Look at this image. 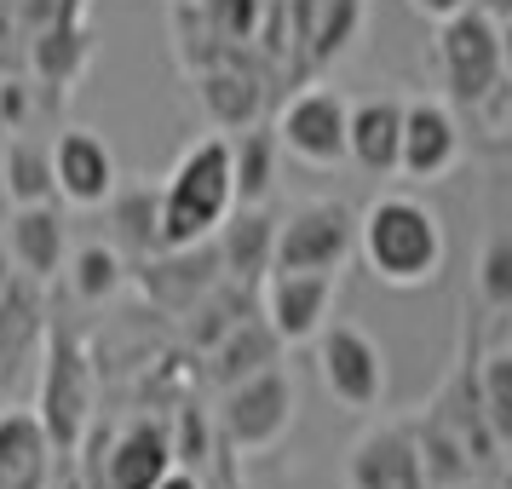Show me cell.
I'll return each mask as SVG.
<instances>
[{
    "instance_id": "cell-31",
    "label": "cell",
    "mask_w": 512,
    "mask_h": 489,
    "mask_svg": "<svg viewBox=\"0 0 512 489\" xmlns=\"http://www.w3.org/2000/svg\"><path fill=\"white\" fill-rule=\"evenodd\" d=\"M167 443H173V466L208 472V461H213V420H208V409H202L196 397L179 403V415H173V426H167Z\"/></svg>"
},
{
    "instance_id": "cell-26",
    "label": "cell",
    "mask_w": 512,
    "mask_h": 489,
    "mask_svg": "<svg viewBox=\"0 0 512 489\" xmlns=\"http://www.w3.org/2000/svg\"><path fill=\"white\" fill-rule=\"evenodd\" d=\"M254 300H259L254 288H242V282L219 277L208 294H202V300L190 305L185 317H179V328H185V346H190V351H208L213 340H219V334L236 323V317H248V311H254Z\"/></svg>"
},
{
    "instance_id": "cell-6",
    "label": "cell",
    "mask_w": 512,
    "mask_h": 489,
    "mask_svg": "<svg viewBox=\"0 0 512 489\" xmlns=\"http://www.w3.org/2000/svg\"><path fill=\"white\" fill-rule=\"evenodd\" d=\"M277 12H282V75L294 87H305L334 58L351 52L369 0H277Z\"/></svg>"
},
{
    "instance_id": "cell-12",
    "label": "cell",
    "mask_w": 512,
    "mask_h": 489,
    "mask_svg": "<svg viewBox=\"0 0 512 489\" xmlns=\"http://www.w3.org/2000/svg\"><path fill=\"white\" fill-rule=\"evenodd\" d=\"M346 489H432L415 420H374L346 455Z\"/></svg>"
},
{
    "instance_id": "cell-38",
    "label": "cell",
    "mask_w": 512,
    "mask_h": 489,
    "mask_svg": "<svg viewBox=\"0 0 512 489\" xmlns=\"http://www.w3.org/2000/svg\"><path fill=\"white\" fill-rule=\"evenodd\" d=\"M18 277V271H12V254H6V242H0V294H6V282Z\"/></svg>"
},
{
    "instance_id": "cell-18",
    "label": "cell",
    "mask_w": 512,
    "mask_h": 489,
    "mask_svg": "<svg viewBox=\"0 0 512 489\" xmlns=\"http://www.w3.org/2000/svg\"><path fill=\"white\" fill-rule=\"evenodd\" d=\"M213 248H219V271L242 288H254L271 277V254H277V213L265 208H231L213 231Z\"/></svg>"
},
{
    "instance_id": "cell-14",
    "label": "cell",
    "mask_w": 512,
    "mask_h": 489,
    "mask_svg": "<svg viewBox=\"0 0 512 489\" xmlns=\"http://www.w3.org/2000/svg\"><path fill=\"white\" fill-rule=\"evenodd\" d=\"M6 254H12V271L47 288L64 259H70V225H64V208L58 202H29V208H6Z\"/></svg>"
},
{
    "instance_id": "cell-1",
    "label": "cell",
    "mask_w": 512,
    "mask_h": 489,
    "mask_svg": "<svg viewBox=\"0 0 512 489\" xmlns=\"http://www.w3.org/2000/svg\"><path fill=\"white\" fill-rule=\"evenodd\" d=\"M357 254L369 265V277L386 288H426L438 282L449 259L443 213L409 190H386L357 213Z\"/></svg>"
},
{
    "instance_id": "cell-35",
    "label": "cell",
    "mask_w": 512,
    "mask_h": 489,
    "mask_svg": "<svg viewBox=\"0 0 512 489\" xmlns=\"http://www.w3.org/2000/svg\"><path fill=\"white\" fill-rule=\"evenodd\" d=\"M461 6H472V0H409V12H420L426 24H443V18H455Z\"/></svg>"
},
{
    "instance_id": "cell-5",
    "label": "cell",
    "mask_w": 512,
    "mask_h": 489,
    "mask_svg": "<svg viewBox=\"0 0 512 489\" xmlns=\"http://www.w3.org/2000/svg\"><path fill=\"white\" fill-rule=\"evenodd\" d=\"M438 70L443 87L461 110H484L507 81V41L501 24H489L478 6H461L455 18L438 24Z\"/></svg>"
},
{
    "instance_id": "cell-13",
    "label": "cell",
    "mask_w": 512,
    "mask_h": 489,
    "mask_svg": "<svg viewBox=\"0 0 512 489\" xmlns=\"http://www.w3.org/2000/svg\"><path fill=\"white\" fill-rule=\"evenodd\" d=\"M133 277H139V294L156 305V311L185 317L225 271H219V248H213V236H208V242H185V248H156V254H144V265Z\"/></svg>"
},
{
    "instance_id": "cell-43",
    "label": "cell",
    "mask_w": 512,
    "mask_h": 489,
    "mask_svg": "<svg viewBox=\"0 0 512 489\" xmlns=\"http://www.w3.org/2000/svg\"><path fill=\"white\" fill-rule=\"evenodd\" d=\"M0 219H6V185H0Z\"/></svg>"
},
{
    "instance_id": "cell-29",
    "label": "cell",
    "mask_w": 512,
    "mask_h": 489,
    "mask_svg": "<svg viewBox=\"0 0 512 489\" xmlns=\"http://www.w3.org/2000/svg\"><path fill=\"white\" fill-rule=\"evenodd\" d=\"M472 363H478V357H472ZM472 386H478V409H484L495 443L507 449L512 443V346L489 351L484 363L472 369Z\"/></svg>"
},
{
    "instance_id": "cell-23",
    "label": "cell",
    "mask_w": 512,
    "mask_h": 489,
    "mask_svg": "<svg viewBox=\"0 0 512 489\" xmlns=\"http://www.w3.org/2000/svg\"><path fill=\"white\" fill-rule=\"evenodd\" d=\"M231 139V190H236V208H259L271 202L277 190V162H282V144H277V127H242V133H225Z\"/></svg>"
},
{
    "instance_id": "cell-11",
    "label": "cell",
    "mask_w": 512,
    "mask_h": 489,
    "mask_svg": "<svg viewBox=\"0 0 512 489\" xmlns=\"http://www.w3.org/2000/svg\"><path fill=\"white\" fill-rule=\"evenodd\" d=\"M340 294V271H271L259 282V317L288 346H311L328 323V305Z\"/></svg>"
},
{
    "instance_id": "cell-30",
    "label": "cell",
    "mask_w": 512,
    "mask_h": 489,
    "mask_svg": "<svg viewBox=\"0 0 512 489\" xmlns=\"http://www.w3.org/2000/svg\"><path fill=\"white\" fill-rule=\"evenodd\" d=\"M173 52H179V70L185 75H202V70H213L219 58H231V47L213 35L208 18H202V6H190V0L173 6Z\"/></svg>"
},
{
    "instance_id": "cell-4",
    "label": "cell",
    "mask_w": 512,
    "mask_h": 489,
    "mask_svg": "<svg viewBox=\"0 0 512 489\" xmlns=\"http://www.w3.org/2000/svg\"><path fill=\"white\" fill-rule=\"evenodd\" d=\"M294 409H300V386H294V374L282 363L225 386L219 409H213L225 455H271L294 432Z\"/></svg>"
},
{
    "instance_id": "cell-20",
    "label": "cell",
    "mask_w": 512,
    "mask_h": 489,
    "mask_svg": "<svg viewBox=\"0 0 512 489\" xmlns=\"http://www.w3.org/2000/svg\"><path fill=\"white\" fill-rule=\"evenodd\" d=\"M202 357H208V380L225 392V386H236V380H248V374L282 363V340L271 334V323H265L259 311H248V317H236Z\"/></svg>"
},
{
    "instance_id": "cell-42",
    "label": "cell",
    "mask_w": 512,
    "mask_h": 489,
    "mask_svg": "<svg viewBox=\"0 0 512 489\" xmlns=\"http://www.w3.org/2000/svg\"><path fill=\"white\" fill-rule=\"evenodd\" d=\"M501 41H507V70H512V29H501Z\"/></svg>"
},
{
    "instance_id": "cell-44",
    "label": "cell",
    "mask_w": 512,
    "mask_h": 489,
    "mask_svg": "<svg viewBox=\"0 0 512 489\" xmlns=\"http://www.w3.org/2000/svg\"><path fill=\"white\" fill-rule=\"evenodd\" d=\"M75 489H87V484H75Z\"/></svg>"
},
{
    "instance_id": "cell-36",
    "label": "cell",
    "mask_w": 512,
    "mask_h": 489,
    "mask_svg": "<svg viewBox=\"0 0 512 489\" xmlns=\"http://www.w3.org/2000/svg\"><path fill=\"white\" fill-rule=\"evenodd\" d=\"M150 489H208V484H202V472H190V466H167Z\"/></svg>"
},
{
    "instance_id": "cell-41",
    "label": "cell",
    "mask_w": 512,
    "mask_h": 489,
    "mask_svg": "<svg viewBox=\"0 0 512 489\" xmlns=\"http://www.w3.org/2000/svg\"><path fill=\"white\" fill-rule=\"evenodd\" d=\"M501 133L512 139V93H507V116H501Z\"/></svg>"
},
{
    "instance_id": "cell-8",
    "label": "cell",
    "mask_w": 512,
    "mask_h": 489,
    "mask_svg": "<svg viewBox=\"0 0 512 489\" xmlns=\"http://www.w3.org/2000/svg\"><path fill=\"white\" fill-rule=\"evenodd\" d=\"M317 374L328 397L351 415H380L386 409V351L369 328L357 323H323L317 328Z\"/></svg>"
},
{
    "instance_id": "cell-32",
    "label": "cell",
    "mask_w": 512,
    "mask_h": 489,
    "mask_svg": "<svg viewBox=\"0 0 512 489\" xmlns=\"http://www.w3.org/2000/svg\"><path fill=\"white\" fill-rule=\"evenodd\" d=\"M202 6V18H208V29L225 41L231 52L254 47L259 41V24H265V0H196Z\"/></svg>"
},
{
    "instance_id": "cell-10",
    "label": "cell",
    "mask_w": 512,
    "mask_h": 489,
    "mask_svg": "<svg viewBox=\"0 0 512 489\" xmlns=\"http://www.w3.org/2000/svg\"><path fill=\"white\" fill-rule=\"evenodd\" d=\"M466 156L461 121L443 98H409L403 104V133H397V179L409 185H438Z\"/></svg>"
},
{
    "instance_id": "cell-27",
    "label": "cell",
    "mask_w": 512,
    "mask_h": 489,
    "mask_svg": "<svg viewBox=\"0 0 512 489\" xmlns=\"http://www.w3.org/2000/svg\"><path fill=\"white\" fill-rule=\"evenodd\" d=\"M47 328V311H41V282L12 277L6 294H0V374H12V357H24V346Z\"/></svg>"
},
{
    "instance_id": "cell-16",
    "label": "cell",
    "mask_w": 512,
    "mask_h": 489,
    "mask_svg": "<svg viewBox=\"0 0 512 489\" xmlns=\"http://www.w3.org/2000/svg\"><path fill=\"white\" fill-rule=\"evenodd\" d=\"M52 185L70 208H104L116 190V150L87 127L58 133L52 139Z\"/></svg>"
},
{
    "instance_id": "cell-22",
    "label": "cell",
    "mask_w": 512,
    "mask_h": 489,
    "mask_svg": "<svg viewBox=\"0 0 512 489\" xmlns=\"http://www.w3.org/2000/svg\"><path fill=\"white\" fill-rule=\"evenodd\" d=\"M87 58H93V35H87V24H81V12H58L52 24L35 29L29 70H35V81H41V87H52V93L75 87V81H81V70H87Z\"/></svg>"
},
{
    "instance_id": "cell-3",
    "label": "cell",
    "mask_w": 512,
    "mask_h": 489,
    "mask_svg": "<svg viewBox=\"0 0 512 489\" xmlns=\"http://www.w3.org/2000/svg\"><path fill=\"white\" fill-rule=\"evenodd\" d=\"M236 208L231 190V139L190 144L162 179V248H185V242H208L219 231V219Z\"/></svg>"
},
{
    "instance_id": "cell-24",
    "label": "cell",
    "mask_w": 512,
    "mask_h": 489,
    "mask_svg": "<svg viewBox=\"0 0 512 489\" xmlns=\"http://www.w3.org/2000/svg\"><path fill=\"white\" fill-rule=\"evenodd\" d=\"M110 248L116 254H156L162 248V185H127L110 190Z\"/></svg>"
},
{
    "instance_id": "cell-21",
    "label": "cell",
    "mask_w": 512,
    "mask_h": 489,
    "mask_svg": "<svg viewBox=\"0 0 512 489\" xmlns=\"http://www.w3.org/2000/svg\"><path fill=\"white\" fill-rule=\"evenodd\" d=\"M0 489H52V443L35 409H0Z\"/></svg>"
},
{
    "instance_id": "cell-19",
    "label": "cell",
    "mask_w": 512,
    "mask_h": 489,
    "mask_svg": "<svg viewBox=\"0 0 512 489\" xmlns=\"http://www.w3.org/2000/svg\"><path fill=\"white\" fill-rule=\"evenodd\" d=\"M397 133H403V98H363L346 116V162L374 179H397Z\"/></svg>"
},
{
    "instance_id": "cell-7",
    "label": "cell",
    "mask_w": 512,
    "mask_h": 489,
    "mask_svg": "<svg viewBox=\"0 0 512 489\" xmlns=\"http://www.w3.org/2000/svg\"><path fill=\"white\" fill-rule=\"evenodd\" d=\"M357 254V213L340 196H305L277 219L271 271H346Z\"/></svg>"
},
{
    "instance_id": "cell-17",
    "label": "cell",
    "mask_w": 512,
    "mask_h": 489,
    "mask_svg": "<svg viewBox=\"0 0 512 489\" xmlns=\"http://www.w3.org/2000/svg\"><path fill=\"white\" fill-rule=\"evenodd\" d=\"M167 466H173L167 420L139 415L110 438V455H104V466H93V484L87 489H150Z\"/></svg>"
},
{
    "instance_id": "cell-34",
    "label": "cell",
    "mask_w": 512,
    "mask_h": 489,
    "mask_svg": "<svg viewBox=\"0 0 512 489\" xmlns=\"http://www.w3.org/2000/svg\"><path fill=\"white\" fill-rule=\"evenodd\" d=\"M24 121H29V81H6L0 87V127L24 133Z\"/></svg>"
},
{
    "instance_id": "cell-15",
    "label": "cell",
    "mask_w": 512,
    "mask_h": 489,
    "mask_svg": "<svg viewBox=\"0 0 512 489\" xmlns=\"http://www.w3.org/2000/svg\"><path fill=\"white\" fill-rule=\"evenodd\" d=\"M190 81H196V98H202L208 127H219V133H242V127H254L265 116V70L248 64V47L231 52V58H219L213 70L190 75Z\"/></svg>"
},
{
    "instance_id": "cell-37",
    "label": "cell",
    "mask_w": 512,
    "mask_h": 489,
    "mask_svg": "<svg viewBox=\"0 0 512 489\" xmlns=\"http://www.w3.org/2000/svg\"><path fill=\"white\" fill-rule=\"evenodd\" d=\"M478 12H484L489 24H501V29H512V0H472Z\"/></svg>"
},
{
    "instance_id": "cell-33",
    "label": "cell",
    "mask_w": 512,
    "mask_h": 489,
    "mask_svg": "<svg viewBox=\"0 0 512 489\" xmlns=\"http://www.w3.org/2000/svg\"><path fill=\"white\" fill-rule=\"evenodd\" d=\"M478 300L489 311H512V231H495L478 254Z\"/></svg>"
},
{
    "instance_id": "cell-40",
    "label": "cell",
    "mask_w": 512,
    "mask_h": 489,
    "mask_svg": "<svg viewBox=\"0 0 512 489\" xmlns=\"http://www.w3.org/2000/svg\"><path fill=\"white\" fill-rule=\"evenodd\" d=\"M501 455H507V461H501V489H512V443L501 449Z\"/></svg>"
},
{
    "instance_id": "cell-25",
    "label": "cell",
    "mask_w": 512,
    "mask_h": 489,
    "mask_svg": "<svg viewBox=\"0 0 512 489\" xmlns=\"http://www.w3.org/2000/svg\"><path fill=\"white\" fill-rule=\"evenodd\" d=\"M0 185H6V208H29V202H52V144L29 139V133H6L0 139Z\"/></svg>"
},
{
    "instance_id": "cell-39",
    "label": "cell",
    "mask_w": 512,
    "mask_h": 489,
    "mask_svg": "<svg viewBox=\"0 0 512 489\" xmlns=\"http://www.w3.org/2000/svg\"><path fill=\"white\" fill-rule=\"evenodd\" d=\"M219 489H242V484H236V472H231V455L219 461Z\"/></svg>"
},
{
    "instance_id": "cell-28",
    "label": "cell",
    "mask_w": 512,
    "mask_h": 489,
    "mask_svg": "<svg viewBox=\"0 0 512 489\" xmlns=\"http://www.w3.org/2000/svg\"><path fill=\"white\" fill-rule=\"evenodd\" d=\"M70 265V288L81 305H104L116 300L121 288H127V254H116L110 242H87V248H75Z\"/></svg>"
},
{
    "instance_id": "cell-2",
    "label": "cell",
    "mask_w": 512,
    "mask_h": 489,
    "mask_svg": "<svg viewBox=\"0 0 512 489\" xmlns=\"http://www.w3.org/2000/svg\"><path fill=\"white\" fill-rule=\"evenodd\" d=\"M47 351H41V392H35V420L52 443V461H75L81 443L93 432L98 409V380L93 357L81 346V334L70 323H47Z\"/></svg>"
},
{
    "instance_id": "cell-9",
    "label": "cell",
    "mask_w": 512,
    "mask_h": 489,
    "mask_svg": "<svg viewBox=\"0 0 512 489\" xmlns=\"http://www.w3.org/2000/svg\"><path fill=\"white\" fill-rule=\"evenodd\" d=\"M346 116L351 104L340 87H323V81H305L300 93L282 104L277 127L282 156H294L305 167H346Z\"/></svg>"
}]
</instances>
